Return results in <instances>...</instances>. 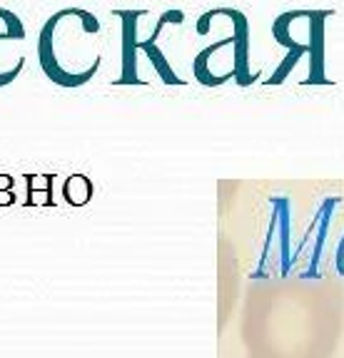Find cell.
Here are the masks:
<instances>
[{
  "label": "cell",
  "mask_w": 344,
  "mask_h": 358,
  "mask_svg": "<svg viewBox=\"0 0 344 358\" xmlns=\"http://www.w3.org/2000/svg\"><path fill=\"white\" fill-rule=\"evenodd\" d=\"M182 20H185V13L182 10H167V13L160 15L158 25H155V30L150 33V38L137 40V35H135V57H137V52H145V55L150 57L153 70L160 75V80L167 83V85H185V80H180V75L172 70V65L167 62V57L163 55V50L158 48V38H160V33L167 28L170 22H172V25H182Z\"/></svg>",
  "instance_id": "277c9868"
},
{
  "label": "cell",
  "mask_w": 344,
  "mask_h": 358,
  "mask_svg": "<svg viewBox=\"0 0 344 358\" xmlns=\"http://www.w3.org/2000/svg\"><path fill=\"white\" fill-rule=\"evenodd\" d=\"M25 67V25L15 13L0 8V87L11 85Z\"/></svg>",
  "instance_id": "7a4b0ae2"
},
{
  "label": "cell",
  "mask_w": 344,
  "mask_h": 358,
  "mask_svg": "<svg viewBox=\"0 0 344 358\" xmlns=\"http://www.w3.org/2000/svg\"><path fill=\"white\" fill-rule=\"evenodd\" d=\"M147 10H115V17L123 22V73L120 85H145V80L137 75V57H135V35L140 28V17H145Z\"/></svg>",
  "instance_id": "5b68a950"
},
{
  "label": "cell",
  "mask_w": 344,
  "mask_h": 358,
  "mask_svg": "<svg viewBox=\"0 0 344 358\" xmlns=\"http://www.w3.org/2000/svg\"><path fill=\"white\" fill-rule=\"evenodd\" d=\"M100 35V20L80 8L48 17L38 38V60L48 80L60 87L90 83L102 65Z\"/></svg>",
  "instance_id": "6da1fadb"
},
{
  "label": "cell",
  "mask_w": 344,
  "mask_h": 358,
  "mask_svg": "<svg viewBox=\"0 0 344 358\" xmlns=\"http://www.w3.org/2000/svg\"><path fill=\"white\" fill-rule=\"evenodd\" d=\"M92 196V185L88 177H70L68 182H65V199L70 201V204H75V207H83V204H88V199Z\"/></svg>",
  "instance_id": "52a82bcc"
},
{
  "label": "cell",
  "mask_w": 344,
  "mask_h": 358,
  "mask_svg": "<svg viewBox=\"0 0 344 358\" xmlns=\"http://www.w3.org/2000/svg\"><path fill=\"white\" fill-rule=\"evenodd\" d=\"M11 201H13L11 192H0V204H11Z\"/></svg>",
  "instance_id": "ba28073f"
},
{
  "label": "cell",
  "mask_w": 344,
  "mask_h": 358,
  "mask_svg": "<svg viewBox=\"0 0 344 358\" xmlns=\"http://www.w3.org/2000/svg\"><path fill=\"white\" fill-rule=\"evenodd\" d=\"M272 204V224L270 231H267V241H265V252H262V266L254 276L267 274V266L270 262H282V276L289 271V259H292V244H289V214H292V207L284 196H275L270 201Z\"/></svg>",
  "instance_id": "3957f363"
},
{
  "label": "cell",
  "mask_w": 344,
  "mask_h": 358,
  "mask_svg": "<svg viewBox=\"0 0 344 358\" xmlns=\"http://www.w3.org/2000/svg\"><path fill=\"white\" fill-rule=\"evenodd\" d=\"M327 17H332L329 10H310L307 25H310V78L305 83L322 85L329 83L324 75V28H327Z\"/></svg>",
  "instance_id": "8992f818"
}]
</instances>
